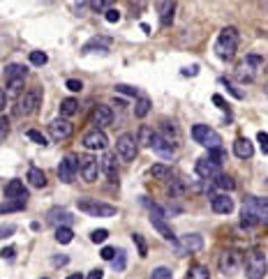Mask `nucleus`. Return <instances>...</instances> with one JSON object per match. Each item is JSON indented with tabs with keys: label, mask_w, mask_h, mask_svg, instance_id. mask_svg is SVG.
<instances>
[{
	"label": "nucleus",
	"mask_w": 268,
	"mask_h": 279,
	"mask_svg": "<svg viewBox=\"0 0 268 279\" xmlns=\"http://www.w3.org/2000/svg\"><path fill=\"white\" fill-rule=\"evenodd\" d=\"M201 249H203V238H201V235H197V233L183 235L181 247H178L181 254H192V252H201Z\"/></svg>",
	"instance_id": "a211bd4d"
},
{
	"label": "nucleus",
	"mask_w": 268,
	"mask_h": 279,
	"mask_svg": "<svg viewBox=\"0 0 268 279\" xmlns=\"http://www.w3.org/2000/svg\"><path fill=\"white\" fill-rule=\"evenodd\" d=\"M7 107V93H5V88H0V111H5Z\"/></svg>",
	"instance_id": "864d4df0"
},
{
	"label": "nucleus",
	"mask_w": 268,
	"mask_h": 279,
	"mask_svg": "<svg viewBox=\"0 0 268 279\" xmlns=\"http://www.w3.org/2000/svg\"><path fill=\"white\" fill-rule=\"evenodd\" d=\"M26 76H28V67H26V65H16V62H12V65L5 67V79H7V81L26 79Z\"/></svg>",
	"instance_id": "5701e85b"
},
{
	"label": "nucleus",
	"mask_w": 268,
	"mask_h": 279,
	"mask_svg": "<svg viewBox=\"0 0 268 279\" xmlns=\"http://www.w3.org/2000/svg\"><path fill=\"white\" fill-rule=\"evenodd\" d=\"M102 171L107 173V178H118V164H116V153H104V157L100 160Z\"/></svg>",
	"instance_id": "412c9836"
},
{
	"label": "nucleus",
	"mask_w": 268,
	"mask_h": 279,
	"mask_svg": "<svg viewBox=\"0 0 268 279\" xmlns=\"http://www.w3.org/2000/svg\"><path fill=\"white\" fill-rule=\"evenodd\" d=\"M243 263V254L236 252V249H227V252L220 256V270L224 275H234Z\"/></svg>",
	"instance_id": "9b49d317"
},
{
	"label": "nucleus",
	"mask_w": 268,
	"mask_h": 279,
	"mask_svg": "<svg viewBox=\"0 0 268 279\" xmlns=\"http://www.w3.org/2000/svg\"><path fill=\"white\" fill-rule=\"evenodd\" d=\"M150 224H153L155 231H160L162 238L169 240V242H171V245H174L176 249L181 247V242H178V238L174 235V231H171V228L167 226V222H164V215H150Z\"/></svg>",
	"instance_id": "ddd939ff"
},
{
	"label": "nucleus",
	"mask_w": 268,
	"mask_h": 279,
	"mask_svg": "<svg viewBox=\"0 0 268 279\" xmlns=\"http://www.w3.org/2000/svg\"><path fill=\"white\" fill-rule=\"evenodd\" d=\"M26 136L33 141V143H37V146H49V139L42 132H37V129H28Z\"/></svg>",
	"instance_id": "72a5a7b5"
},
{
	"label": "nucleus",
	"mask_w": 268,
	"mask_h": 279,
	"mask_svg": "<svg viewBox=\"0 0 268 279\" xmlns=\"http://www.w3.org/2000/svg\"><path fill=\"white\" fill-rule=\"evenodd\" d=\"M14 231H16V226H14V224H0V240L9 238Z\"/></svg>",
	"instance_id": "49530a36"
},
{
	"label": "nucleus",
	"mask_w": 268,
	"mask_h": 279,
	"mask_svg": "<svg viewBox=\"0 0 268 279\" xmlns=\"http://www.w3.org/2000/svg\"><path fill=\"white\" fill-rule=\"evenodd\" d=\"M28 182L33 187H37V189H42V187H47V175H44V171L37 167H30L28 168Z\"/></svg>",
	"instance_id": "4be33fe9"
},
{
	"label": "nucleus",
	"mask_w": 268,
	"mask_h": 279,
	"mask_svg": "<svg viewBox=\"0 0 268 279\" xmlns=\"http://www.w3.org/2000/svg\"><path fill=\"white\" fill-rule=\"evenodd\" d=\"M195 171L201 180H215L217 175H220V164H215L210 157H201V160L197 162Z\"/></svg>",
	"instance_id": "f8f14e48"
},
{
	"label": "nucleus",
	"mask_w": 268,
	"mask_h": 279,
	"mask_svg": "<svg viewBox=\"0 0 268 279\" xmlns=\"http://www.w3.org/2000/svg\"><path fill=\"white\" fill-rule=\"evenodd\" d=\"M213 104H217V109H222V111L229 113V104L224 102V97H222V95H213Z\"/></svg>",
	"instance_id": "8fccbe9b"
},
{
	"label": "nucleus",
	"mask_w": 268,
	"mask_h": 279,
	"mask_svg": "<svg viewBox=\"0 0 268 279\" xmlns=\"http://www.w3.org/2000/svg\"><path fill=\"white\" fill-rule=\"evenodd\" d=\"M65 88H67V90H72V93H81V90H83V83H81V81H76V79H67L65 81Z\"/></svg>",
	"instance_id": "c03bdc74"
},
{
	"label": "nucleus",
	"mask_w": 268,
	"mask_h": 279,
	"mask_svg": "<svg viewBox=\"0 0 268 279\" xmlns=\"http://www.w3.org/2000/svg\"><path fill=\"white\" fill-rule=\"evenodd\" d=\"M47 60H49V56L44 54V51H33V54H30V62H33V65H37V67L47 65Z\"/></svg>",
	"instance_id": "4c0bfd02"
},
{
	"label": "nucleus",
	"mask_w": 268,
	"mask_h": 279,
	"mask_svg": "<svg viewBox=\"0 0 268 279\" xmlns=\"http://www.w3.org/2000/svg\"><path fill=\"white\" fill-rule=\"evenodd\" d=\"M14 256H16V249H14V247H5V249L0 252V259L2 261H12Z\"/></svg>",
	"instance_id": "09e8293b"
},
{
	"label": "nucleus",
	"mask_w": 268,
	"mask_h": 279,
	"mask_svg": "<svg viewBox=\"0 0 268 279\" xmlns=\"http://www.w3.org/2000/svg\"><path fill=\"white\" fill-rule=\"evenodd\" d=\"M83 148L86 150H107V146H109V139H107V134L102 132V129H90V132H86L83 134Z\"/></svg>",
	"instance_id": "6e6552de"
},
{
	"label": "nucleus",
	"mask_w": 268,
	"mask_h": 279,
	"mask_svg": "<svg viewBox=\"0 0 268 279\" xmlns=\"http://www.w3.org/2000/svg\"><path fill=\"white\" fill-rule=\"evenodd\" d=\"M114 122V113H111V109L104 107V104H97L93 111V125L95 129H102V127H107Z\"/></svg>",
	"instance_id": "f3484780"
},
{
	"label": "nucleus",
	"mask_w": 268,
	"mask_h": 279,
	"mask_svg": "<svg viewBox=\"0 0 268 279\" xmlns=\"http://www.w3.org/2000/svg\"><path fill=\"white\" fill-rule=\"evenodd\" d=\"M150 175H153V178L164 180V178L171 175V167H167V164H155V167L150 168Z\"/></svg>",
	"instance_id": "2f4dec72"
},
{
	"label": "nucleus",
	"mask_w": 268,
	"mask_h": 279,
	"mask_svg": "<svg viewBox=\"0 0 268 279\" xmlns=\"http://www.w3.org/2000/svg\"><path fill=\"white\" fill-rule=\"evenodd\" d=\"M234 153H236L238 160H250V157L255 155V146H252V141L250 139H236Z\"/></svg>",
	"instance_id": "aec40b11"
},
{
	"label": "nucleus",
	"mask_w": 268,
	"mask_h": 279,
	"mask_svg": "<svg viewBox=\"0 0 268 279\" xmlns=\"http://www.w3.org/2000/svg\"><path fill=\"white\" fill-rule=\"evenodd\" d=\"M40 104H42V90L40 88H30L28 93H23V97H21L16 109H14V113L16 115H33Z\"/></svg>",
	"instance_id": "39448f33"
},
{
	"label": "nucleus",
	"mask_w": 268,
	"mask_h": 279,
	"mask_svg": "<svg viewBox=\"0 0 268 279\" xmlns=\"http://www.w3.org/2000/svg\"><path fill=\"white\" fill-rule=\"evenodd\" d=\"M107 238H109V231H107V228H95V231L90 233V240H93L95 245H102V242H104Z\"/></svg>",
	"instance_id": "e433bc0d"
},
{
	"label": "nucleus",
	"mask_w": 268,
	"mask_h": 279,
	"mask_svg": "<svg viewBox=\"0 0 268 279\" xmlns=\"http://www.w3.org/2000/svg\"><path fill=\"white\" fill-rule=\"evenodd\" d=\"M148 111H150V100L141 95L139 100H136V104H134V115H136V118H146Z\"/></svg>",
	"instance_id": "cd10ccee"
},
{
	"label": "nucleus",
	"mask_w": 268,
	"mask_h": 279,
	"mask_svg": "<svg viewBox=\"0 0 268 279\" xmlns=\"http://www.w3.org/2000/svg\"><path fill=\"white\" fill-rule=\"evenodd\" d=\"M266 270H268V263H266V256H264L259 249H252L245 259V277L248 279H264L266 277Z\"/></svg>",
	"instance_id": "7ed1b4c3"
},
{
	"label": "nucleus",
	"mask_w": 268,
	"mask_h": 279,
	"mask_svg": "<svg viewBox=\"0 0 268 279\" xmlns=\"http://www.w3.org/2000/svg\"><path fill=\"white\" fill-rule=\"evenodd\" d=\"M192 139H195L199 146L208 148V150H217V148H222V136L208 125H195L192 127Z\"/></svg>",
	"instance_id": "f03ea898"
},
{
	"label": "nucleus",
	"mask_w": 268,
	"mask_h": 279,
	"mask_svg": "<svg viewBox=\"0 0 268 279\" xmlns=\"http://www.w3.org/2000/svg\"><path fill=\"white\" fill-rule=\"evenodd\" d=\"M153 139H155V132L150 129V127H141L139 129V134H136V143H141V146H146V148H150L153 146Z\"/></svg>",
	"instance_id": "bb28decb"
},
{
	"label": "nucleus",
	"mask_w": 268,
	"mask_h": 279,
	"mask_svg": "<svg viewBox=\"0 0 268 279\" xmlns=\"http://www.w3.org/2000/svg\"><path fill=\"white\" fill-rule=\"evenodd\" d=\"M23 83H26V79H14V81H7V88H9V93L19 95L23 90Z\"/></svg>",
	"instance_id": "58836bf2"
},
{
	"label": "nucleus",
	"mask_w": 268,
	"mask_h": 279,
	"mask_svg": "<svg viewBox=\"0 0 268 279\" xmlns=\"http://www.w3.org/2000/svg\"><path fill=\"white\" fill-rule=\"evenodd\" d=\"M236 49H238V30L234 26L224 28L215 42V54L220 56V58H231L236 54Z\"/></svg>",
	"instance_id": "f257e3e1"
},
{
	"label": "nucleus",
	"mask_w": 268,
	"mask_h": 279,
	"mask_svg": "<svg viewBox=\"0 0 268 279\" xmlns=\"http://www.w3.org/2000/svg\"><path fill=\"white\" fill-rule=\"evenodd\" d=\"M210 206L217 215H229L234 213V199L229 194H213L210 196Z\"/></svg>",
	"instance_id": "2eb2a0df"
},
{
	"label": "nucleus",
	"mask_w": 268,
	"mask_h": 279,
	"mask_svg": "<svg viewBox=\"0 0 268 279\" xmlns=\"http://www.w3.org/2000/svg\"><path fill=\"white\" fill-rule=\"evenodd\" d=\"M7 136H9V118L2 115V118H0V143H2Z\"/></svg>",
	"instance_id": "ea45409f"
},
{
	"label": "nucleus",
	"mask_w": 268,
	"mask_h": 279,
	"mask_svg": "<svg viewBox=\"0 0 268 279\" xmlns=\"http://www.w3.org/2000/svg\"><path fill=\"white\" fill-rule=\"evenodd\" d=\"M266 76H268V67H266Z\"/></svg>",
	"instance_id": "bf43d9fd"
},
{
	"label": "nucleus",
	"mask_w": 268,
	"mask_h": 279,
	"mask_svg": "<svg viewBox=\"0 0 268 279\" xmlns=\"http://www.w3.org/2000/svg\"><path fill=\"white\" fill-rule=\"evenodd\" d=\"M67 261H69L67 256H54V259H51V263H54V266H65Z\"/></svg>",
	"instance_id": "6e6d98bb"
},
{
	"label": "nucleus",
	"mask_w": 268,
	"mask_h": 279,
	"mask_svg": "<svg viewBox=\"0 0 268 279\" xmlns=\"http://www.w3.org/2000/svg\"><path fill=\"white\" fill-rule=\"evenodd\" d=\"M153 153H157L162 157V160H171L174 157V153H176V146L174 143H169L164 136H160V134L155 132V139H153Z\"/></svg>",
	"instance_id": "dca6fc26"
},
{
	"label": "nucleus",
	"mask_w": 268,
	"mask_h": 279,
	"mask_svg": "<svg viewBox=\"0 0 268 279\" xmlns=\"http://www.w3.org/2000/svg\"><path fill=\"white\" fill-rule=\"evenodd\" d=\"M132 240H134V245H136V249H139V256L141 259H146L148 245H146V240H143V235H141V233H132Z\"/></svg>",
	"instance_id": "473e14b6"
},
{
	"label": "nucleus",
	"mask_w": 268,
	"mask_h": 279,
	"mask_svg": "<svg viewBox=\"0 0 268 279\" xmlns=\"http://www.w3.org/2000/svg\"><path fill=\"white\" fill-rule=\"evenodd\" d=\"M86 279H104V273H102L100 268H97V270H90Z\"/></svg>",
	"instance_id": "603ef678"
},
{
	"label": "nucleus",
	"mask_w": 268,
	"mask_h": 279,
	"mask_svg": "<svg viewBox=\"0 0 268 279\" xmlns=\"http://www.w3.org/2000/svg\"><path fill=\"white\" fill-rule=\"evenodd\" d=\"M188 279H210V273H208L206 266H192L188 273Z\"/></svg>",
	"instance_id": "7c9ffc66"
},
{
	"label": "nucleus",
	"mask_w": 268,
	"mask_h": 279,
	"mask_svg": "<svg viewBox=\"0 0 268 279\" xmlns=\"http://www.w3.org/2000/svg\"><path fill=\"white\" fill-rule=\"evenodd\" d=\"M183 74H185V76H197V74H199V67L192 65V67H188V69H183Z\"/></svg>",
	"instance_id": "5fc2aeb1"
},
{
	"label": "nucleus",
	"mask_w": 268,
	"mask_h": 279,
	"mask_svg": "<svg viewBox=\"0 0 268 279\" xmlns=\"http://www.w3.org/2000/svg\"><path fill=\"white\" fill-rule=\"evenodd\" d=\"M257 141H259V148H262V153L268 155V134H266V132H259V134H257Z\"/></svg>",
	"instance_id": "a18cd8bd"
},
{
	"label": "nucleus",
	"mask_w": 268,
	"mask_h": 279,
	"mask_svg": "<svg viewBox=\"0 0 268 279\" xmlns=\"http://www.w3.org/2000/svg\"><path fill=\"white\" fill-rule=\"evenodd\" d=\"M74 238V233L69 226H61V228H56V242H61V245H69Z\"/></svg>",
	"instance_id": "c756f323"
},
{
	"label": "nucleus",
	"mask_w": 268,
	"mask_h": 279,
	"mask_svg": "<svg viewBox=\"0 0 268 279\" xmlns=\"http://www.w3.org/2000/svg\"><path fill=\"white\" fill-rule=\"evenodd\" d=\"M100 171L102 167L97 157H93V155H81L79 157V173L86 182H95V180L100 178Z\"/></svg>",
	"instance_id": "0eeeda50"
},
{
	"label": "nucleus",
	"mask_w": 268,
	"mask_h": 279,
	"mask_svg": "<svg viewBox=\"0 0 268 279\" xmlns=\"http://www.w3.org/2000/svg\"><path fill=\"white\" fill-rule=\"evenodd\" d=\"M116 93H123V95H130V97H136L139 100L141 95L136 88H130V86H116Z\"/></svg>",
	"instance_id": "37998d69"
},
{
	"label": "nucleus",
	"mask_w": 268,
	"mask_h": 279,
	"mask_svg": "<svg viewBox=\"0 0 268 279\" xmlns=\"http://www.w3.org/2000/svg\"><path fill=\"white\" fill-rule=\"evenodd\" d=\"M157 9H160L162 26H169V23L174 21V9H176V5H174V2H160V5H157Z\"/></svg>",
	"instance_id": "a878e982"
},
{
	"label": "nucleus",
	"mask_w": 268,
	"mask_h": 279,
	"mask_svg": "<svg viewBox=\"0 0 268 279\" xmlns=\"http://www.w3.org/2000/svg\"><path fill=\"white\" fill-rule=\"evenodd\" d=\"M42 279H47V277H42Z\"/></svg>",
	"instance_id": "052dcab7"
},
{
	"label": "nucleus",
	"mask_w": 268,
	"mask_h": 279,
	"mask_svg": "<svg viewBox=\"0 0 268 279\" xmlns=\"http://www.w3.org/2000/svg\"><path fill=\"white\" fill-rule=\"evenodd\" d=\"M49 224L51 226H56V228H61V226H69L74 222V217L69 213H67L65 208H51L49 210Z\"/></svg>",
	"instance_id": "6ab92c4d"
},
{
	"label": "nucleus",
	"mask_w": 268,
	"mask_h": 279,
	"mask_svg": "<svg viewBox=\"0 0 268 279\" xmlns=\"http://www.w3.org/2000/svg\"><path fill=\"white\" fill-rule=\"evenodd\" d=\"M67 279H83V275H79V273H76V275H69V277H67Z\"/></svg>",
	"instance_id": "13d9d810"
},
{
	"label": "nucleus",
	"mask_w": 268,
	"mask_h": 279,
	"mask_svg": "<svg viewBox=\"0 0 268 279\" xmlns=\"http://www.w3.org/2000/svg\"><path fill=\"white\" fill-rule=\"evenodd\" d=\"M245 62H248V65H262V62H264V60L262 58H259V56H248V58H245Z\"/></svg>",
	"instance_id": "3c124183"
},
{
	"label": "nucleus",
	"mask_w": 268,
	"mask_h": 279,
	"mask_svg": "<svg viewBox=\"0 0 268 279\" xmlns=\"http://www.w3.org/2000/svg\"><path fill=\"white\" fill-rule=\"evenodd\" d=\"M220 81H222V83H224V86H227V90H229V93H231V95H234L236 100H243V97H245V95H243L241 90H238V88H236L234 83H231V81H227V79H220Z\"/></svg>",
	"instance_id": "79ce46f5"
},
{
	"label": "nucleus",
	"mask_w": 268,
	"mask_h": 279,
	"mask_svg": "<svg viewBox=\"0 0 268 279\" xmlns=\"http://www.w3.org/2000/svg\"><path fill=\"white\" fill-rule=\"evenodd\" d=\"M72 132H74L72 122L65 120V118H56V120L49 122V134H51V139L54 141H67L69 136H72Z\"/></svg>",
	"instance_id": "1a4fd4ad"
},
{
	"label": "nucleus",
	"mask_w": 268,
	"mask_h": 279,
	"mask_svg": "<svg viewBox=\"0 0 268 279\" xmlns=\"http://www.w3.org/2000/svg\"><path fill=\"white\" fill-rule=\"evenodd\" d=\"M213 185L217 187V189H222V192H234V189H236L234 178H231V175H227V173H220V175L213 180Z\"/></svg>",
	"instance_id": "393cba45"
},
{
	"label": "nucleus",
	"mask_w": 268,
	"mask_h": 279,
	"mask_svg": "<svg viewBox=\"0 0 268 279\" xmlns=\"http://www.w3.org/2000/svg\"><path fill=\"white\" fill-rule=\"evenodd\" d=\"M5 196H7V201H26L28 189L23 185V180H9L5 185Z\"/></svg>",
	"instance_id": "4468645a"
},
{
	"label": "nucleus",
	"mask_w": 268,
	"mask_h": 279,
	"mask_svg": "<svg viewBox=\"0 0 268 279\" xmlns=\"http://www.w3.org/2000/svg\"><path fill=\"white\" fill-rule=\"evenodd\" d=\"M100 256H102L104 261H114V259H116V249H114V247H102Z\"/></svg>",
	"instance_id": "de8ad7c7"
},
{
	"label": "nucleus",
	"mask_w": 268,
	"mask_h": 279,
	"mask_svg": "<svg viewBox=\"0 0 268 279\" xmlns=\"http://www.w3.org/2000/svg\"><path fill=\"white\" fill-rule=\"evenodd\" d=\"M79 113V102L74 100V97H67V100L61 102V118H72Z\"/></svg>",
	"instance_id": "b1692460"
},
{
	"label": "nucleus",
	"mask_w": 268,
	"mask_h": 279,
	"mask_svg": "<svg viewBox=\"0 0 268 279\" xmlns=\"http://www.w3.org/2000/svg\"><path fill=\"white\" fill-rule=\"evenodd\" d=\"M139 153V143L134 139V134H121L118 141H116V155L121 157L123 162H132Z\"/></svg>",
	"instance_id": "423d86ee"
},
{
	"label": "nucleus",
	"mask_w": 268,
	"mask_h": 279,
	"mask_svg": "<svg viewBox=\"0 0 268 279\" xmlns=\"http://www.w3.org/2000/svg\"><path fill=\"white\" fill-rule=\"evenodd\" d=\"M76 173H79V160H76L74 155H67L65 160L61 162V167H58V178H61L65 185H69V182H74Z\"/></svg>",
	"instance_id": "9d476101"
},
{
	"label": "nucleus",
	"mask_w": 268,
	"mask_h": 279,
	"mask_svg": "<svg viewBox=\"0 0 268 279\" xmlns=\"http://www.w3.org/2000/svg\"><path fill=\"white\" fill-rule=\"evenodd\" d=\"M150 279H174V273H171L169 268L160 266V268H155L153 273H150Z\"/></svg>",
	"instance_id": "c9c22d12"
},
{
	"label": "nucleus",
	"mask_w": 268,
	"mask_h": 279,
	"mask_svg": "<svg viewBox=\"0 0 268 279\" xmlns=\"http://www.w3.org/2000/svg\"><path fill=\"white\" fill-rule=\"evenodd\" d=\"M125 266H128V254L121 249V252L116 254V259H114V270H116V273H123V270H125Z\"/></svg>",
	"instance_id": "f704fd0d"
},
{
	"label": "nucleus",
	"mask_w": 268,
	"mask_h": 279,
	"mask_svg": "<svg viewBox=\"0 0 268 279\" xmlns=\"http://www.w3.org/2000/svg\"><path fill=\"white\" fill-rule=\"evenodd\" d=\"M104 19H107V23H118L121 21V12L114 9V7H109L107 12H104Z\"/></svg>",
	"instance_id": "a19ab883"
},
{
	"label": "nucleus",
	"mask_w": 268,
	"mask_h": 279,
	"mask_svg": "<svg viewBox=\"0 0 268 279\" xmlns=\"http://www.w3.org/2000/svg\"><path fill=\"white\" fill-rule=\"evenodd\" d=\"M76 206H79L81 213L90 215V217H116V215H118L116 206H109V203H100L97 199H81Z\"/></svg>",
	"instance_id": "20e7f679"
},
{
	"label": "nucleus",
	"mask_w": 268,
	"mask_h": 279,
	"mask_svg": "<svg viewBox=\"0 0 268 279\" xmlns=\"http://www.w3.org/2000/svg\"><path fill=\"white\" fill-rule=\"evenodd\" d=\"M90 7H93V9H104V7H107V9H109L107 2H90Z\"/></svg>",
	"instance_id": "4d7b16f0"
},
{
	"label": "nucleus",
	"mask_w": 268,
	"mask_h": 279,
	"mask_svg": "<svg viewBox=\"0 0 268 279\" xmlns=\"http://www.w3.org/2000/svg\"><path fill=\"white\" fill-rule=\"evenodd\" d=\"M23 208H26V201H5V203H0V215L19 213Z\"/></svg>",
	"instance_id": "c85d7f7f"
}]
</instances>
